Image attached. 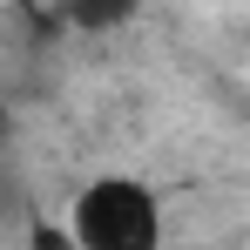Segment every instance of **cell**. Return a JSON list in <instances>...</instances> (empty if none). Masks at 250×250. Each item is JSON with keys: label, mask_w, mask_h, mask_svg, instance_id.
<instances>
[{"label": "cell", "mask_w": 250, "mask_h": 250, "mask_svg": "<svg viewBox=\"0 0 250 250\" xmlns=\"http://www.w3.org/2000/svg\"><path fill=\"white\" fill-rule=\"evenodd\" d=\"M135 7H142V0H61V21L82 27V34H108V27L135 21Z\"/></svg>", "instance_id": "cell-2"}, {"label": "cell", "mask_w": 250, "mask_h": 250, "mask_svg": "<svg viewBox=\"0 0 250 250\" xmlns=\"http://www.w3.org/2000/svg\"><path fill=\"white\" fill-rule=\"evenodd\" d=\"M27 250H82V237H75V230H68V223H34V230H27Z\"/></svg>", "instance_id": "cell-3"}, {"label": "cell", "mask_w": 250, "mask_h": 250, "mask_svg": "<svg viewBox=\"0 0 250 250\" xmlns=\"http://www.w3.org/2000/svg\"><path fill=\"white\" fill-rule=\"evenodd\" d=\"M7 142H14V108L0 102V149H7Z\"/></svg>", "instance_id": "cell-4"}, {"label": "cell", "mask_w": 250, "mask_h": 250, "mask_svg": "<svg viewBox=\"0 0 250 250\" xmlns=\"http://www.w3.org/2000/svg\"><path fill=\"white\" fill-rule=\"evenodd\" d=\"M82 250H163V203L142 176H88L68 203Z\"/></svg>", "instance_id": "cell-1"}]
</instances>
